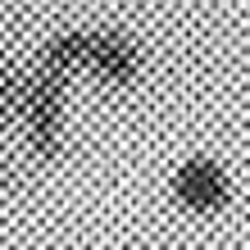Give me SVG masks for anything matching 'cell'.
Segmentation results:
<instances>
[{"label":"cell","instance_id":"cell-1","mask_svg":"<svg viewBox=\"0 0 250 250\" xmlns=\"http://www.w3.org/2000/svg\"><path fill=\"white\" fill-rule=\"evenodd\" d=\"M50 68L68 73L73 82H86L96 91L127 96L150 78V46L141 32L123 23H73L55 32L32 50Z\"/></svg>","mask_w":250,"mask_h":250},{"label":"cell","instance_id":"cell-2","mask_svg":"<svg viewBox=\"0 0 250 250\" xmlns=\"http://www.w3.org/2000/svg\"><path fill=\"white\" fill-rule=\"evenodd\" d=\"M27 96H23V109H19V146L32 164H55L64 159L68 150V123H73V91L78 82L68 73L50 68L46 60L27 55Z\"/></svg>","mask_w":250,"mask_h":250},{"label":"cell","instance_id":"cell-3","mask_svg":"<svg viewBox=\"0 0 250 250\" xmlns=\"http://www.w3.org/2000/svg\"><path fill=\"white\" fill-rule=\"evenodd\" d=\"M168 200L173 209L187 214V218H223L232 209V200H237V178H232V168L223 164L218 155L209 150H191L182 155L178 164L168 173Z\"/></svg>","mask_w":250,"mask_h":250},{"label":"cell","instance_id":"cell-4","mask_svg":"<svg viewBox=\"0 0 250 250\" xmlns=\"http://www.w3.org/2000/svg\"><path fill=\"white\" fill-rule=\"evenodd\" d=\"M27 60H0V127H9L19 123V109H23V96H27Z\"/></svg>","mask_w":250,"mask_h":250}]
</instances>
